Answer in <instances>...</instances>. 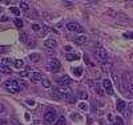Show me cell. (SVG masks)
Listing matches in <instances>:
<instances>
[{"instance_id":"484cf974","label":"cell","mask_w":133,"mask_h":125,"mask_svg":"<svg viewBox=\"0 0 133 125\" xmlns=\"http://www.w3.org/2000/svg\"><path fill=\"white\" fill-rule=\"evenodd\" d=\"M20 41H23V43H28V35L25 32L20 33Z\"/></svg>"},{"instance_id":"8992f818","label":"cell","mask_w":133,"mask_h":125,"mask_svg":"<svg viewBox=\"0 0 133 125\" xmlns=\"http://www.w3.org/2000/svg\"><path fill=\"white\" fill-rule=\"evenodd\" d=\"M49 68H51V71L52 72H57V71L60 69V61L57 60V59H52V60L49 61Z\"/></svg>"},{"instance_id":"52a82bcc","label":"cell","mask_w":133,"mask_h":125,"mask_svg":"<svg viewBox=\"0 0 133 125\" xmlns=\"http://www.w3.org/2000/svg\"><path fill=\"white\" fill-rule=\"evenodd\" d=\"M57 82H59V85L60 87H64V85H69L72 82V79L69 76H61L60 79H57Z\"/></svg>"},{"instance_id":"3957f363","label":"cell","mask_w":133,"mask_h":125,"mask_svg":"<svg viewBox=\"0 0 133 125\" xmlns=\"http://www.w3.org/2000/svg\"><path fill=\"white\" fill-rule=\"evenodd\" d=\"M102 89L104 92H107V94H113V87H112V81L109 79H104L102 80Z\"/></svg>"},{"instance_id":"30bf717a","label":"cell","mask_w":133,"mask_h":125,"mask_svg":"<svg viewBox=\"0 0 133 125\" xmlns=\"http://www.w3.org/2000/svg\"><path fill=\"white\" fill-rule=\"evenodd\" d=\"M101 71H102V72H105V73L112 72V64L109 63V61H104V63H101Z\"/></svg>"},{"instance_id":"60d3db41","label":"cell","mask_w":133,"mask_h":125,"mask_svg":"<svg viewBox=\"0 0 133 125\" xmlns=\"http://www.w3.org/2000/svg\"><path fill=\"white\" fill-rule=\"evenodd\" d=\"M35 125H47V124H44L41 121H35Z\"/></svg>"},{"instance_id":"f1b7e54d","label":"cell","mask_w":133,"mask_h":125,"mask_svg":"<svg viewBox=\"0 0 133 125\" xmlns=\"http://www.w3.org/2000/svg\"><path fill=\"white\" fill-rule=\"evenodd\" d=\"M9 9H11V12H12L13 15H16V16H19V15H20V9H19V8H16V7H11Z\"/></svg>"},{"instance_id":"cb8c5ba5","label":"cell","mask_w":133,"mask_h":125,"mask_svg":"<svg viewBox=\"0 0 133 125\" xmlns=\"http://www.w3.org/2000/svg\"><path fill=\"white\" fill-rule=\"evenodd\" d=\"M77 96L81 99V100H88V93L86 92H83V91H79V93H77Z\"/></svg>"},{"instance_id":"5bb4252c","label":"cell","mask_w":133,"mask_h":125,"mask_svg":"<svg viewBox=\"0 0 133 125\" xmlns=\"http://www.w3.org/2000/svg\"><path fill=\"white\" fill-rule=\"evenodd\" d=\"M114 17L117 19V21H128L129 20V17L126 16L125 13H123V12H117Z\"/></svg>"},{"instance_id":"ab89813d","label":"cell","mask_w":133,"mask_h":125,"mask_svg":"<svg viewBox=\"0 0 133 125\" xmlns=\"http://www.w3.org/2000/svg\"><path fill=\"white\" fill-rule=\"evenodd\" d=\"M11 124H12V125H20L17 120H11Z\"/></svg>"},{"instance_id":"ba28073f","label":"cell","mask_w":133,"mask_h":125,"mask_svg":"<svg viewBox=\"0 0 133 125\" xmlns=\"http://www.w3.org/2000/svg\"><path fill=\"white\" fill-rule=\"evenodd\" d=\"M73 41H75L76 44H79V45H83V44H85L86 41H88V37H86L85 35H80V36L75 37V39H73Z\"/></svg>"},{"instance_id":"f546056e","label":"cell","mask_w":133,"mask_h":125,"mask_svg":"<svg viewBox=\"0 0 133 125\" xmlns=\"http://www.w3.org/2000/svg\"><path fill=\"white\" fill-rule=\"evenodd\" d=\"M32 29H33V31H36V32H39L40 29H41V25L37 24V23H35V24H32Z\"/></svg>"},{"instance_id":"7c38bea8","label":"cell","mask_w":133,"mask_h":125,"mask_svg":"<svg viewBox=\"0 0 133 125\" xmlns=\"http://www.w3.org/2000/svg\"><path fill=\"white\" fill-rule=\"evenodd\" d=\"M125 106H126V104H125V101H124V100H117V103H116V108H117L119 112H124V110H125Z\"/></svg>"},{"instance_id":"7402d4cb","label":"cell","mask_w":133,"mask_h":125,"mask_svg":"<svg viewBox=\"0 0 133 125\" xmlns=\"http://www.w3.org/2000/svg\"><path fill=\"white\" fill-rule=\"evenodd\" d=\"M13 65H15V68L20 69V68L24 67V61L23 60H13Z\"/></svg>"},{"instance_id":"f35d334b","label":"cell","mask_w":133,"mask_h":125,"mask_svg":"<svg viewBox=\"0 0 133 125\" xmlns=\"http://www.w3.org/2000/svg\"><path fill=\"white\" fill-rule=\"evenodd\" d=\"M124 37H130V39H133V33H124Z\"/></svg>"},{"instance_id":"d6986e66","label":"cell","mask_w":133,"mask_h":125,"mask_svg":"<svg viewBox=\"0 0 133 125\" xmlns=\"http://www.w3.org/2000/svg\"><path fill=\"white\" fill-rule=\"evenodd\" d=\"M53 125H67V121L64 117H57V120L53 122Z\"/></svg>"},{"instance_id":"4fadbf2b","label":"cell","mask_w":133,"mask_h":125,"mask_svg":"<svg viewBox=\"0 0 133 125\" xmlns=\"http://www.w3.org/2000/svg\"><path fill=\"white\" fill-rule=\"evenodd\" d=\"M109 120L113 122V125H124V121L121 117H113V116H109Z\"/></svg>"},{"instance_id":"ffe728a7","label":"cell","mask_w":133,"mask_h":125,"mask_svg":"<svg viewBox=\"0 0 133 125\" xmlns=\"http://www.w3.org/2000/svg\"><path fill=\"white\" fill-rule=\"evenodd\" d=\"M19 7H20L23 11H25V12H28V11H29V5H28V3H25V2H20V3H19Z\"/></svg>"},{"instance_id":"e0dca14e","label":"cell","mask_w":133,"mask_h":125,"mask_svg":"<svg viewBox=\"0 0 133 125\" xmlns=\"http://www.w3.org/2000/svg\"><path fill=\"white\" fill-rule=\"evenodd\" d=\"M93 89H95V92L99 94V96H104V89L99 85V84H96V85H93Z\"/></svg>"},{"instance_id":"836d02e7","label":"cell","mask_w":133,"mask_h":125,"mask_svg":"<svg viewBox=\"0 0 133 125\" xmlns=\"http://www.w3.org/2000/svg\"><path fill=\"white\" fill-rule=\"evenodd\" d=\"M27 104L29 106H33L35 105V100H27Z\"/></svg>"},{"instance_id":"9c48e42d","label":"cell","mask_w":133,"mask_h":125,"mask_svg":"<svg viewBox=\"0 0 133 125\" xmlns=\"http://www.w3.org/2000/svg\"><path fill=\"white\" fill-rule=\"evenodd\" d=\"M44 45L47 47V48H49V49H53V48H56L57 43H56L55 39H47L44 41Z\"/></svg>"},{"instance_id":"6da1fadb","label":"cell","mask_w":133,"mask_h":125,"mask_svg":"<svg viewBox=\"0 0 133 125\" xmlns=\"http://www.w3.org/2000/svg\"><path fill=\"white\" fill-rule=\"evenodd\" d=\"M4 85H5V88H7L9 92H12V93H19L20 89H21L20 84L16 80H8V81H5Z\"/></svg>"},{"instance_id":"d4e9b609","label":"cell","mask_w":133,"mask_h":125,"mask_svg":"<svg viewBox=\"0 0 133 125\" xmlns=\"http://www.w3.org/2000/svg\"><path fill=\"white\" fill-rule=\"evenodd\" d=\"M2 64H4V65H7V67H9V65H12L13 64V60L12 59H3V61H2Z\"/></svg>"},{"instance_id":"9a60e30c","label":"cell","mask_w":133,"mask_h":125,"mask_svg":"<svg viewBox=\"0 0 133 125\" xmlns=\"http://www.w3.org/2000/svg\"><path fill=\"white\" fill-rule=\"evenodd\" d=\"M29 77H31V80H32V81L43 80V75H41V73H39V72H33V73H31Z\"/></svg>"},{"instance_id":"b9f144b4","label":"cell","mask_w":133,"mask_h":125,"mask_svg":"<svg viewBox=\"0 0 133 125\" xmlns=\"http://www.w3.org/2000/svg\"><path fill=\"white\" fill-rule=\"evenodd\" d=\"M7 51V48H5V47H0V53H3V52H5Z\"/></svg>"},{"instance_id":"83f0119b","label":"cell","mask_w":133,"mask_h":125,"mask_svg":"<svg viewBox=\"0 0 133 125\" xmlns=\"http://www.w3.org/2000/svg\"><path fill=\"white\" fill-rule=\"evenodd\" d=\"M73 73H75V76L80 77V76L83 75V69H81V68H75V69H73Z\"/></svg>"},{"instance_id":"f6af8a7d","label":"cell","mask_w":133,"mask_h":125,"mask_svg":"<svg viewBox=\"0 0 133 125\" xmlns=\"http://www.w3.org/2000/svg\"><path fill=\"white\" fill-rule=\"evenodd\" d=\"M3 110H4V106H3L2 104H0V112H3Z\"/></svg>"},{"instance_id":"7a4b0ae2","label":"cell","mask_w":133,"mask_h":125,"mask_svg":"<svg viewBox=\"0 0 133 125\" xmlns=\"http://www.w3.org/2000/svg\"><path fill=\"white\" fill-rule=\"evenodd\" d=\"M67 29H68V31H71V32H79V33H83L84 32V28L80 25L79 23H76V21L68 23V24H67Z\"/></svg>"},{"instance_id":"e575fe53","label":"cell","mask_w":133,"mask_h":125,"mask_svg":"<svg viewBox=\"0 0 133 125\" xmlns=\"http://www.w3.org/2000/svg\"><path fill=\"white\" fill-rule=\"evenodd\" d=\"M63 4H64L65 7H72V5H73L71 2H63Z\"/></svg>"},{"instance_id":"d6a6232c","label":"cell","mask_w":133,"mask_h":125,"mask_svg":"<svg viewBox=\"0 0 133 125\" xmlns=\"http://www.w3.org/2000/svg\"><path fill=\"white\" fill-rule=\"evenodd\" d=\"M79 106H80V109H83V110H86V109H88L86 104H84V103H80V104H79Z\"/></svg>"},{"instance_id":"603a6c76","label":"cell","mask_w":133,"mask_h":125,"mask_svg":"<svg viewBox=\"0 0 133 125\" xmlns=\"http://www.w3.org/2000/svg\"><path fill=\"white\" fill-rule=\"evenodd\" d=\"M65 59L68 61H73V60H76V59H79V56L77 55H73V53H67Z\"/></svg>"},{"instance_id":"4316f807","label":"cell","mask_w":133,"mask_h":125,"mask_svg":"<svg viewBox=\"0 0 133 125\" xmlns=\"http://www.w3.org/2000/svg\"><path fill=\"white\" fill-rule=\"evenodd\" d=\"M15 25H16L17 28H23L24 23H23V20H21V19H19V17H17V19H15Z\"/></svg>"},{"instance_id":"7bdbcfd3","label":"cell","mask_w":133,"mask_h":125,"mask_svg":"<svg viewBox=\"0 0 133 125\" xmlns=\"http://www.w3.org/2000/svg\"><path fill=\"white\" fill-rule=\"evenodd\" d=\"M0 125H7V121H5V120H0Z\"/></svg>"},{"instance_id":"5b68a950","label":"cell","mask_w":133,"mask_h":125,"mask_svg":"<svg viewBox=\"0 0 133 125\" xmlns=\"http://www.w3.org/2000/svg\"><path fill=\"white\" fill-rule=\"evenodd\" d=\"M44 120L47 122H55L57 120V113L56 110H47L44 113Z\"/></svg>"},{"instance_id":"2e32d148","label":"cell","mask_w":133,"mask_h":125,"mask_svg":"<svg viewBox=\"0 0 133 125\" xmlns=\"http://www.w3.org/2000/svg\"><path fill=\"white\" fill-rule=\"evenodd\" d=\"M40 59H41V56H40L39 53H31V55H29V60H31L32 63L40 61Z\"/></svg>"},{"instance_id":"d590c367","label":"cell","mask_w":133,"mask_h":125,"mask_svg":"<svg viewBox=\"0 0 133 125\" xmlns=\"http://www.w3.org/2000/svg\"><path fill=\"white\" fill-rule=\"evenodd\" d=\"M19 75H20L21 77H25V76H28V72H27V71H23V72H20Z\"/></svg>"},{"instance_id":"1f68e13d","label":"cell","mask_w":133,"mask_h":125,"mask_svg":"<svg viewBox=\"0 0 133 125\" xmlns=\"http://www.w3.org/2000/svg\"><path fill=\"white\" fill-rule=\"evenodd\" d=\"M43 87H45V88H49V87H51V82H49V80L44 79V80H43Z\"/></svg>"},{"instance_id":"8fae6325","label":"cell","mask_w":133,"mask_h":125,"mask_svg":"<svg viewBox=\"0 0 133 125\" xmlns=\"http://www.w3.org/2000/svg\"><path fill=\"white\" fill-rule=\"evenodd\" d=\"M51 96L53 97L55 100H63L61 93H60V91H59V88H53V91L51 92Z\"/></svg>"},{"instance_id":"277c9868","label":"cell","mask_w":133,"mask_h":125,"mask_svg":"<svg viewBox=\"0 0 133 125\" xmlns=\"http://www.w3.org/2000/svg\"><path fill=\"white\" fill-rule=\"evenodd\" d=\"M96 59H97V61H100V63L107 61V51L104 48H101V47H99V48L96 49Z\"/></svg>"},{"instance_id":"44dd1931","label":"cell","mask_w":133,"mask_h":125,"mask_svg":"<svg viewBox=\"0 0 133 125\" xmlns=\"http://www.w3.org/2000/svg\"><path fill=\"white\" fill-rule=\"evenodd\" d=\"M125 91H128V92L132 94V96H133V80H132V81H129L128 84L125 85Z\"/></svg>"},{"instance_id":"8d00e7d4","label":"cell","mask_w":133,"mask_h":125,"mask_svg":"<svg viewBox=\"0 0 133 125\" xmlns=\"http://www.w3.org/2000/svg\"><path fill=\"white\" fill-rule=\"evenodd\" d=\"M64 49H65L67 52H71V51H72V47H71V45H65Z\"/></svg>"},{"instance_id":"ac0fdd59","label":"cell","mask_w":133,"mask_h":125,"mask_svg":"<svg viewBox=\"0 0 133 125\" xmlns=\"http://www.w3.org/2000/svg\"><path fill=\"white\" fill-rule=\"evenodd\" d=\"M0 72L2 73H11V68L4 64H0Z\"/></svg>"},{"instance_id":"ee69618b","label":"cell","mask_w":133,"mask_h":125,"mask_svg":"<svg viewBox=\"0 0 133 125\" xmlns=\"http://www.w3.org/2000/svg\"><path fill=\"white\" fill-rule=\"evenodd\" d=\"M0 20H2V21H7V20H8V17H7V16H3Z\"/></svg>"},{"instance_id":"74e56055","label":"cell","mask_w":133,"mask_h":125,"mask_svg":"<svg viewBox=\"0 0 133 125\" xmlns=\"http://www.w3.org/2000/svg\"><path fill=\"white\" fill-rule=\"evenodd\" d=\"M112 77H113V80L116 81V84H117V80H119V79H117V75H116V73L113 72V73H112Z\"/></svg>"},{"instance_id":"4dcf8cb0","label":"cell","mask_w":133,"mask_h":125,"mask_svg":"<svg viewBox=\"0 0 133 125\" xmlns=\"http://www.w3.org/2000/svg\"><path fill=\"white\" fill-rule=\"evenodd\" d=\"M71 118H72V120H76V121H80V120H81V117H80L77 113H72V115H71Z\"/></svg>"}]
</instances>
